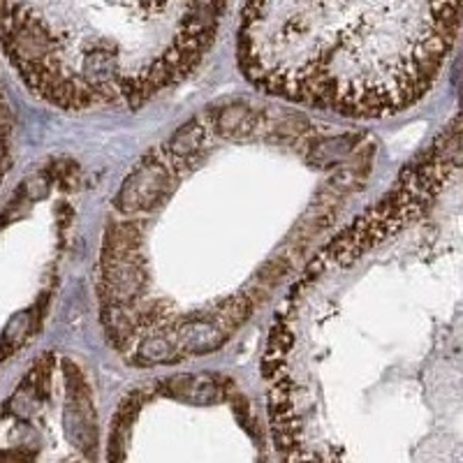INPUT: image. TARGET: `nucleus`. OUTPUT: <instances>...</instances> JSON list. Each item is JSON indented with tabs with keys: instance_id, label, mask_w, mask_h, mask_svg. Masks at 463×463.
<instances>
[{
	"instance_id": "nucleus-2",
	"label": "nucleus",
	"mask_w": 463,
	"mask_h": 463,
	"mask_svg": "<svg viewBox=\"0 0 463 463\" xmlns=\"http://www.w3.org/2000/svg\"><path fill=\"white\" fill-rule=\"evenodd\" d=\"M0 176H3V169H0Z\"/></svg>"
},
{
	"instance_id": "nucleus-1",
	"label": "nucleus",
	"mask_w": 463,
	"mask_h": 463,
	"mask_svg": "<svg viewBox=\"0 0 463 463\" xmlns=\"http://www.w3.org/2000/svg\"><path fill=\"white\" fill-rule=\"evenodd\" d=\"M5 135H8V132H5V127L0 125V160H3V155H5V146H8V144H5Z\"/></svg>"
}]
</instances>
